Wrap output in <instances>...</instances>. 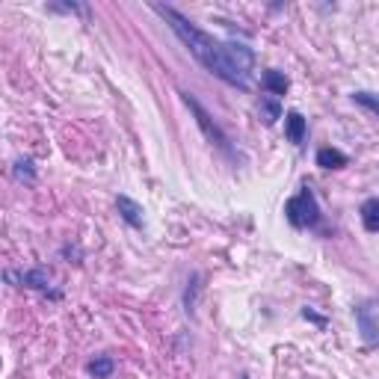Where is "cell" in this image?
<instances>
[{
	"label": "cell",
	"instance_id": "52a82bcc",
	"mask_svg": "<svg viewBox=\"0 0 379 379\" xmlns=\"http://www.w3.org/2000/svg\"><path fill=\"white\" fill-rule=\"evenodd\" d=\"M305 131H308V122H305V116L300 113V110H290V113L285 116V136L290 139L293 146H302Z\"/></svg>",
	"mask_w": 379,
	"mask_h": 379
},
{
	"label": "cell",
	"instance_id": "4fadbf2b",
	"mask_svg": "<svg viewBox=\"0 0 379 379\" xmlns=\"http://www.w3.org/2000/svg\"><path fill=\"white\" fill-rule=\"evenodd\" d=\"M12 172H15L18 181H27V184H36V166L30 158H18L15 166H12Z\"/></svg>",
	"mask_w": 379,
	"mask_h": 379
},
{
	"label": "cell",
	"instance_id": "9c48e42d",
	"mask_svg": "<svg viewBox=\"0 0 379 379\" xmlns=\"http://www.w3.org/2000/svg\"><path fill=\"white\" fill-rule=\"evenodd\" d=\"M261 86H264V92H266V95L278 98V95H285V92H288L290 80L285 77V72H276V68H266V72L261 75Z\"/></svg>",
	"mask_w": 379,
	"mask_h": 379
},
{
	"label": "cell",
	"instance_id": "7c38bea8",
	"mask_svg": "<svg viewBox=\"0 0 379 379\" xmlns=\"http://www.w3.org/2000/svg\"><path fill=\"white\" fill-rule=\"evenodd\" d=\"M89 376H95V379H110L113 376V371H116V361L110 359V356H95L92 361H89Z\"/></svg>",
	"mask_w": 379,
	"mask_h": 379
},
{
	"label": "cell",
	"instance_id": "30bf717a",
	"mask_svg": "<svg viewBox=\"0 0 379 379\" xmlns=\"http://www.w3.org/2000/svg\"><path fill=\"white\" fill-rule=\"evenodd\" d=\"M314 160H317L320 169H344V166H349V158H347V154H344L341 148H332V146L320 148Z\"/></svg>",
	"mask_w": 379,
	"mask_h": 379
},
{
	"label": "cell",
	"instance_id": "6da1fadb",
	"mask_svg": "<svg viewBox=\"0 0 379 379\" xmlns=\"http://www.w3.org/2000/svg\"><path fill=\"white\" fill-rule=\"evenodd\" d=\"M151 9L169 21L172 33L184 41V48L207 68L210 75L219 77L222 83H229V86L249 89V83H252V65H255V53H252V48L240 45V41L214 39L210 33H205L202 27H195L190 18H184L172 6L154 4Z\"/></svg>",
	"mask_w": 379,
	"mask_h": 379
},
{
	"label": "cell",
	"instance_id": "3957f363",
	"mask_svg": "<svg viewBox=\"0 0 379 379\" xmlns=\"http://www.w3.org/2000/svg\"><path fill=\"white\" fill-rule=\"evenodd\" d=\"M181 95V101H184L190 110H193V116H195V122H199V128H202V134L207 136V143L210 146H217L222 154H229V158H234V148H231V139L226 136V134H222V128H219V124L214 122V119H210V113H207V110L199 104V101H195V98L190 95V92H178Z\"/></svg>",
	"mask_w": 379,
	"mask_h": 379
},
{
	"label": "cell",
	"instance_id": "5b68a950",
	"mask_svg": "<svg viewBox=\"0 0 379 379\" xmlns=\"http://www.w3.org/2000/svg\"><path fill=\"white\" fill-rule=\"evenodd\" d=\"M116 210H119V217L128 222L131 229H136V231L146 229V210H143V205H136L131 195H119V199H116Z\"/></svg>",
	"mask_w": 379,
	"mask_h": 379
},
{
	"label": "cell",
	"instance_id": "9a60e30c",
	"mask_svg": "<svg viewBox=\"0 0 379 379\" xmlns=\"http://www.w3.org/2000/svg\"><path fill=\"white\" fill-rule=\"evenodd\" d=\"M353 101H356L359 107H364V110H371L373 116H379V95H376V92L359 89V92H353Z\"/></svg>",
	"mask_w": 379,
	"mask_h": 379
},
{
	"label": "cell",
	"instance_id": "e0dca14e",
	"mask_svg": "<svg viewBox=\"0 0 379 379\" xmlns=\"http://www.w3.org/2000/svg\"><path fill=\"white\" fill-rule=\"evenodd\" d=\"M51 12H72V15H75V12H86V9H83V6H77V4H65V6H57V4H53V6H48Z\"/></svg>",
	"mask_w": 379,
	"mask_h": 379
},
{
	"label": "cell",
	"instance_id": "2e32d148",
	"mask_svg": "<svg viewBox=\"0 0 379 379\" xmlns=\"http://www.w3.org/2000/svg\"><path fill=\"white\" fill-rule=\"evenodd\" d=\"M302 317H305V320H311V323H317V326H326V317H323V314H314L308 305L302 308Z\"/></svg>",
	"mask_w": 379,
	"mask_h": 379
},
{
	"label": "cell",
	"instance_id": "7a4b0ae2",
	"mask_svg": "<svg viewBox=\"0 0 379 379\" xmlns=\"http://www.w3.org/2000/svg\"><path fill=\"white\" fill-rule=\"evenodd\" d=\"M285 219H288L297 231L317 229V226H320V205H317L314 190L308 187V184H302L300 193L288 199V205H285Z\"/></svg>",
	"mask_w": 379,
	"mask_h": 379
},
{
	"label": "cell",
	"instance_id": "8fae6325",
	"mask_svg": "<svg viewBox=\"0 0 379 379\" xmlns=\"http://www.w3.org/2000/svg\"><path fill=\"white\" fill-rule=\"evenodd\" d=\"M258 116H261V122L266 124V128L282 119V104H278V98H273V95H261V101H258Z\"/></svg>",
	"mask_w": 379,
	"mask_h": 379
},
{
	"label": "cell",
	"instance_id": "ba28073f",
	"mask_svg": "<svg viewBox=\"0 0 379 379\" xmlns=\"http://www.w3.org/2000/svg\"><path fill=\"white\" fill-rule=\"evenodd\" d=\"M359 217H361L364 231L379 234V195H371V199H364V202H361Z\"/></svg>",
	"mask_w": 379,
	"mask_h": 379
},
{
	"label": "cell",
	"instance_id": "5bb4252c",
	"mask_svg": "<svg viewBox=\"0 0 379 379\" xmlns=\"http://www.w3.org/2000/svg\"><path fill=\"white\" fill-rule=\"evenodd\" d=\"M202 276L199 273H193L190 276V282H187V290H184V308H187V311L193 314L195 311V300H199V290H202Z\"/></svg>",
	"mask_w": 379,
	"mask_h": 379
},
{
	"label": "cell",
	"instance_id": "8992f818",
	"mask_svg": "<svg viewBox=\"0 0 379 379\" xmlns=\"http://www.w3.org/2000/svg\"><path fill=\"white\" fill-rule=\"evenodd\" d=\"M353 314H356V323H359V332H361V338L364 344H379V320L373 317V311L368 305H356L353 308Z\"/></svg>",
	"mask_w": 379,
	"mask_h": 379
},
{
	"label": "cell",
	"instance_id": "277c9868",
	"mask_svg": "<svg viewBox=\"0 0 379 379\" xmlns=\"http://www.w3.org/2000/svg\"><path fill=\"white\" fill-rule=\"evenodd\" d=\"M6 282H18L21 288H30V290H48L51 288V273L48 266H33V270H24V273H6Z\"/></svg>",
	"mask_w": 379,
	"mask_h": 379
}]
</instances>
